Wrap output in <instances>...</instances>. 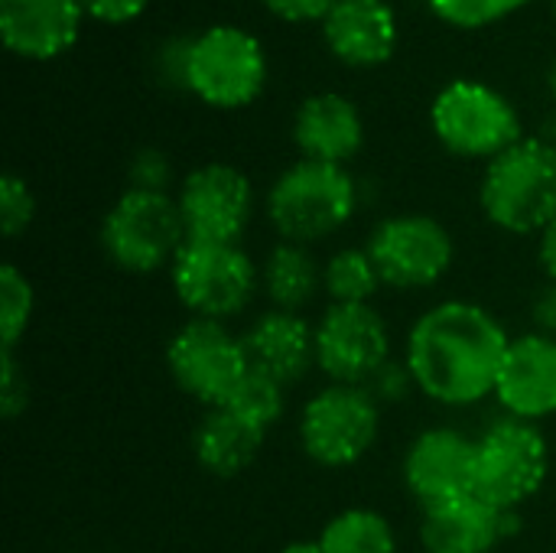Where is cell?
<instances>
[{
  "instance_id": "7c38bea8",
  "label": "cell",
  "mask_w": 556,
  "mask_h": 553,
  "mask_svg": "<svg viewBox=\"0 0 556 553\" xmlns=\"http://www.w3.org/2000/svg\"><path fill=\"white\" fill-rule=\"evenodd\" d=\"M176 202L189 241H225V244H241L257 209L251 179L231 163L195 166L182 179Z\"/></svg>"
},
{
  "instance_id": "8992f818",
  "label": "cell",
  "mask_w": 556,
  "mask_h": 553,
  "mask_svg": "<svg viewBox=\"0 0 556 553\" xmlns=\"http://www.w3.org/2000/svg\"><path fill=\"white\" fill-rule=\"evenodd\" d=\"M551 476V447L538 424L502 414L476 437V495L521 512Z\"/></svg>"
},
{
  "instance_id": "3957f363",
  "label": "cell",
  "mask_w": 556,
  "mask_h": 553,
  "mask_svg": "<svg viewBox=\"0 0 556 553\" xmlns=\"http://www.w3.org/2000/svg\"><path fill=\"white\" fill-rule=\"evenodd\" d=\"M482 215L508 235H544L556 222V147L525 137L495 156L479 186Z\"/></svg>"
},
{
  "instance_id": "83f0119b",
  "label": "cell",
  "mask_w": 556,
  "mask_h": 553,
  "mask_svg": "<svg viewBox=\"0 0 556 553\" xmlns=\"http://www.w3.org/2000/svg\"><path fill=\"white\" fill-rule=\"evenodd\" d=\"M36 218V199L26 179L16 173H7L0 179V228L7 238H20Z\"/></svg>"
},
{
  "instance_id": "f546056e",
  "label": "cell",
  "mask_w": 556,
  "mask_h": 553,
  "mask_svg": "<svg viewBox=\"0 0 556 553\" xmlns=\"http://www.w3.org/2000/svg\"><path fill=\"white\" fill-rule=\"evenodd\" d=\"M127 189H143V192H169L173 186V163L163 150L156 147H143L130 156L127 166Z\"/></svg>"
},
{
  "instance_id": "4fadbf2b",
  "label": "cell",
  "mask_w": 556,
  "mask_h": 553,
  "mask_svg": "<svg viewBox=\"0 0 556 553\" xmlns=\"http://www.w3.org/2000/svg\"><path fill=\"white\" fill-rule=\"evenodd\" d=\"M391 355V329L384 316L371 303L342 306L332 303L316 323V368L329 378V385H358L388 362Z\"/></svg>"
},
{
  "instance_id": "74e56055",
  "label": "cell",
  "mask_w": 556,
  "mask_h": 553,
  "mask_svg": "<svg viewBox=\"0 0 556 553\" xmlns=\"http://www.w3.org/2000/svg\"><path fill=\"white\" fill-rule=\"evenodd\" d=\"M554 10H556V0H554Z\"/></svg>"
},
{
  "instance_id": "ac0fdd59",
  "label": "cell",
  "mask_w": 556,
  "mask_h": 553,
  "mask_svg": "<svg viewBox=\"0 0 556 553\" xmlns=\"http://www.w3.org/2000/svg\"><path fill=\"white\" fill-rule=\"evenodd\" d=\"M329 52L352 68H375L397 49V16L388 0H336L323 20Z\"/></svg>"
},
{
  "instance_id": "d6a6232c",
  "label": "cell",
  "mask_w": 556,
  "mask_h": 553,
  "mask_svg": "<svg viewBox=\"0 0 556 553\" xmlns=\"http://www.w3.org/2000/svg\"><path fill=\"white\" fill-rule=\"evenodd\" d=\"M78 3L88 16L101 23H130L147 10L150 0H78Z\"/></svg>"
},
{
  "instance_id": "4316f807",
  "label": "cell",
  "mask_w": 556,
  "mask_h": 553,
  "mask_svg": "<svg viewBox=\"0 0 556 553\" xmlns=\"http://www.w3.org/2000/svg\"><path fill=\"white\" fill-rule=\"evenodd\" d=\"M531 0H430L433 13L453 26H463V29H479V26H489L502 16H508L511 10L525 7Z\"/></svg>"
},
{
  "instance_id": "f1b7e54d",
  "label": "cell",
  "mask_w": 556,
  "mask_h": 553,
  "mask_svg": "<svg viewBox=\"0 0 556 553\" xmlns=\"http://www.w3.org/2000/svg\"><path fill=\"white\" fill-rule=\"evenodd\" d=\"M365 391L381 404V407H394V404H404L414 391H417V381L407 368L404 359H388L365 385Z\"/></svg>"
},
{
  "instance_id": "603a6c76",
  "label": "cell",
  "mask_w": 556,
  "mask_h": 553,
  "mask_svg": "<svg viewBox=\"0 0 556 553\" xmlns=\"http://www.w3.org/2000/svg\"><path fill=\"white\" fill-rule=\"evenodd\" d=\"M319 544L326 553H397V531L375 508H345L323 525Z\"/></svg>"
},
{
  "instance_id": "2e32d148",
  "label": "cell",
  "mask_w": 556,
  "mask_h": 553,
  "mask_svg": "<svg viewBox=\"0 0 556 553\" xmlns=\"http://www.w3.org/2000/svg\"><path fill=\"white\" fill-rule=\"evenodd\" d=\"M505 414L541 424L556 414V339L541 332L515 336L495 385Z\"/></svg>"
},
{
  "instance_id": "e0dca14e",
  "label": "cell",
  "mask_w": 556,
  "mask_h": 553,
  "mask_svg": "<svg viewBox=\"0 0 556 553\" xmlns=\"http://www.w3.org/2000/svg\"><path fill=\"white\" fill-rule=\"evenodd\" d=\"M241 342L251 368L283 388L300 385L316 368V326L303 313L267 310L241 332Z\"/></svg>"
},
{
  "instance_id": "9a60e30c",
  "label": "cell",
  "mask_w": 556,
  "mask_h": 553,
  "mask_svg": "<svg viewBox=\"0 0 556 553\" xmlns=\"http://www.w3.org/2000/svg\"><path fill=\"white\" fill-rule=\"evenodd\" d=\"M525 528L521 512L495 508L472 495L424 508L420 544L427 553H495Z\"/></svg>"
},
{
  "instance_id": "484cf974",
  "label": "cell",
  "mask_w": 556,
  "mask_h": 553,
  "mask_svg": "<svg viewBox=\"0 0 556 553\" xmlns=\"http://www.w3.org/2000/svg\"><path fill=\"white\" fill-rule=\"evenodd\" d=\"M225 407H231L248 424H254L264 433H270L283 420V414H287V388L280 381H274V378H267V375L251 368L248 378L238 385V391L231 394V401Z\"/></svg>"
},
{
  "instance_id": "836d02e7",
  "label": "cell",
  "mask_w": 556,
  "mask_h": 553,
  "mask_svg": "<svg viewBox=\"0 0 556 553\" xmlns=\"http://www.w3.org/2000/svg\"><path fill=\"white\" fill-rule=\"evenodd\" d=\"M531 323H534V332L556 339V280H547L538 290L534 306H531Z\"/></svg>"
},
{
  "instance_id": "4dcf8cb0",
  "label": "cell",
  "mask_w": 556,
  "mask_h": 553,
  "mask_svg": "<svg viewBox=\"0 0 556 553\" xmlns=\"http://www.w3.org/2000/svg\"><path fill=\"white\" fill-rule=\"evenodd\" d=\"M29 407V378L16 362V352H0V414L3 420H16Z\"/></svg>"
},
{
  "instance_id": "44dd1931",
  "label": "cell",
  "mask_w": 556,
  "mask_h": 553,
  "mask_svg": "<svg viewBox=\"0 0 556 553\" xmlns=\"http://www.w3.org/2000/svg\"><path fill=\"white\" fill-rule=\"evenodd\" d=\"M264 440L267 433L231 407H208L192 430V456L202 473L215 479H235L254 466Z\"/></svg>"
},
{
  "instance_id": "cb8c5ba5",
  "label": "cell",
  "mask_w": 556,
  "mask_h": 553,
  "mask_svg": "<svg viewBox=\"0 0 556 553\" xmlns=\"http://www.w3.org/2000/svg\"><path fill=\"white\" fill-rule=\"evenodd\" d=\"M381 287L384 284L368 248H342L323 264V293L332 303L342 306L371 303Z\"/></svg>"
},
{
  "instance_id": "5b68a950",
  "label": "cell",
  "mask_w": 556,
  "mask_h": 553,
  "mask_svg": "<svg viewBox=\"0 0 556 553\" xmlns=\"http://www.w3.org/2000/svg\"><path fill=\"white\" fill-rule=\"evenodd\" d=\"M169 284L189 319L228 323L254 303L261 267L241 244L186 241L169 267Z\"/></svg>"
},
{
  "instance_id": "8fae6325",
  "label": "cell",
  "mask_w": 556,
  "mask_h": 553,
  "mask_svg": "<svg viewBox=\"0 0 556 553\" xmlns=\"http://www.w3.org/2000/svg\"><path fill=\"white\" fill-rule=\"evenodd\" d=\"M368 254L391 290H430L456 261V241L450 228L424 212H404L381 218L368 235Z\"/></svg>"
},
{
  "instance_id": "e575fe53",
  "label": "cell",
  "mask_w": 556,
  "mask_h": 553,
  "mask_svg": "<svg viewBox=\"0 0 556 553\" xmlns=\"http://www.w3.org/2000/svg\"><path fill=\"white\" fill-rule=\"evenodd\" d=\"M538 257H541L547 280H556V222L538 238Z\"/></svg>"
},
{
  "instance_id": "ffe728a7",
  "label": "cell",
  "mask_w": 556,
  "mask_h": 553,
  "mask_svg": "<svg viewBox=\"0 0 556 553\" xmlns=\"http://www.w3.org/2000/svg\"><path fill=\"white\" fill-rule=\"evenodd\" d=\"M293 143L303 153V160L345 166L352 156H358L365 143L362 111L336 91L313 95L296 108Z\"/></svg>"
},
{
  "instance_id": "277c9868",
  "label": "cell",
  "mask_w": 556,
  "mask_h": 553,
  "mask_svg": "<svg viewBox=\"0 0 556 553\" xmlns=\"http://www.w3.org/2000/svg\"><path fill=\"white\" fill-rule=\"evenodd\" d=\"M189 241L176 196L124 189L101 218V248L124 274L169 271Z\"/></svg>"
},
{
  "instance_id": "7a4b0ae2",
  "label": "cell",
  "mask_w": 556,
  "mask_h": 553,
  "mask_svg": "<svg viewBox=\"0 0 556 553\" xmlns=\"http://www.w3.org/2000/svg\"><path fill=\"white\" fill-rule=\"evenodd\" d=\"M264 209L280 241L313 248L355 218L358 183L345 166L296 160L274 179Z\"/></svg>"
},
{
  "instance_id": "9c48e42d",
  "label": "cell",
  "mask_w": 556,
  "mask_h": 553,
  "mask_svg": "<svg viewBox=\"0 0 556 553\" xmlns=\"http://www.w3.org/2000/svg\"><path fill=\"white\" fill-rule=\"evenodd\" d=\"M166 372L182 394L208 411L231 401L251 362L241 336H235L228 323L186 319L166 342Z\"/></svg>"
},
{
  "instance_id": "d6986e66",
  "label": "cell",
  "mask_w": 556,
  "mask_h": 553,
  "mask_svg": "<svg viewBox=\"0 0 556 553\" xmlns=\"http://www.w3.org/2000/svg\"><path fill=\"white\" fill-rule=\"evenodd\" d=\"M78 0H0V39L23 59H55L78 39Z\"/></svg>"
},
{
  "instance_id": "d590c367",
  "label": "cell",
  "mask_w": 556,
  "mask_h": 553,
  "mask_svg": "<svg viewBox=\"0 0 556 553\" xmlns=\"http://www.w3.org/2000/svg\"><path fill=\"white\" fill-rule=\"evenodd\" d=\"M280 553H326V551H323V544H319V538H316V541H290V544H287Z\"/></svg>"
},
{
  "instance_id": "8d00e7d4",
  "label": "cell",
  "mask_w": 556,
  "mask_h": 553,
  "mask_svg": "<svg viewBox=\"0 0 556 553\" xmlns=\"http://www.w3.org/2000/svg\"><path fill=\"white\" fill-rule=\"evenodd\" d=\"M547 88H551V95H554L556 101V62L551 65V72H547Z\"/></svg>"
},
{
  "instance_id": "5bb4252c",
  "label": "cell",
  "mask_w": 556,
  "mask_h": 553,
  "mask_svg": "<svg viewBox=\"0 0 556 553\" xmlns=\"http://www.w3.org/2000/svg\"><path fill=\"white\" fill-rule=\"evenodd\" d=\"M404 489L420 508L476 492V440L456 427H430L410 440L401 463Z\"/></svg>"
},
{
  "instance_id": "d4e9b609",
  "label": "cell",
  "mask_w": 556,
  "mask_h": 553,
  "mask_svg": "<svg viewBox=\"0 0 556 553\" xmlns=\"http://www.w3.org/2000/svg\"><path fill=\"white\" fill-rule=\"evenodd\" d=\"M36 310V290L16 264L0 267V352H16Z\"/></svg>"
},
{
  "instance_id": "ba28073f",
  "label": "cell",
  "mask_w": 556,
  "mask_h": 553,
  "mask_svg": "<svg viewBox=\"0 0 556 553\" xmlns=\"http://www.w3.org/2000/svg\"><path fill=\"white\" fill-rule=\"evenodd\" d=\"M430 127L443 150L463 160H495L525 140L515 104L485 81H450L430 104Z\"/></svg>"
},
{
  "instance_id": "6da1fadb",
  "label": "cell",
  "mask_w": 556,
  "mask_h": 553,
  "mask_svg": "<svg viewBox=\"0 0 556 553\" xmlns=\"http://www.w3.org/2000/svg\"><path fill=\"white\" fill-rule=\"evenodd\" d=\"M511 336L482 303L443 300L424 310L404 345L417 391L440 407H472L495 398Z\"/></svg>"
},
{
  "instance_id": "7402d4cb",
  "label": "cell",
  "mask_w": 556,
  "mask_h": 553,
  "mask_svg": "<svg viewBox=\"0 0 556 553\" xmlns=\"http://www.w3.org/2000/svg\"><path fill=\"white\" fill-rule=\"evenodd\" d=\"M261 290L270 310L303 313L323 293V264L306 244L280 241L261 264Z\"/></svg>"
},
{
  "instance_id": "1f68e13d",
  "label": "cell",
  "mask_w": 556,
  "mask_h": 553,
  "mask_svg": "<svg viewBox=\"0 0 556 553\" xmlns=\"http://www.w3.org/2000/svg\"><path fill=\"white\" fill-rule=\"evenodd\" d=\"M261 3L287 23H313V20H326L336 0H261Z\"/></svg>"
},
{
  "instance_id": "52a82bcc",
  "label": "cell",
  "mask_w": 556,
  "mask_h": 553,
  "mask_svg": "<svg viewBox=\"0 0 556 553\" xmlns=\"http://www.w3.org/2000/svg\"><path fill=\"white\" fill-rule=\"evenodd\" d=\"M381 437V404L358 385H326L300 411L296 440L309 463L349 469L362 463Z\"/></svg>"
},
{
  "instance_id": "30bf717a",
  "label": "cell",
  "mask_w": 556,
  "mask_h": 553,
  "mask_svg": "<svg viewBox=\"0 0 556 553\" xmlns=\"http://www.w3.org/2000/svg\"><path fill=\"white\" fill-rule=\"evenodd\" d=\"M267 81V55L257 36L241 26H212L189 42L186 91L208 108L235 111L251 104Z\"/></svg>"
}]
</instances>
